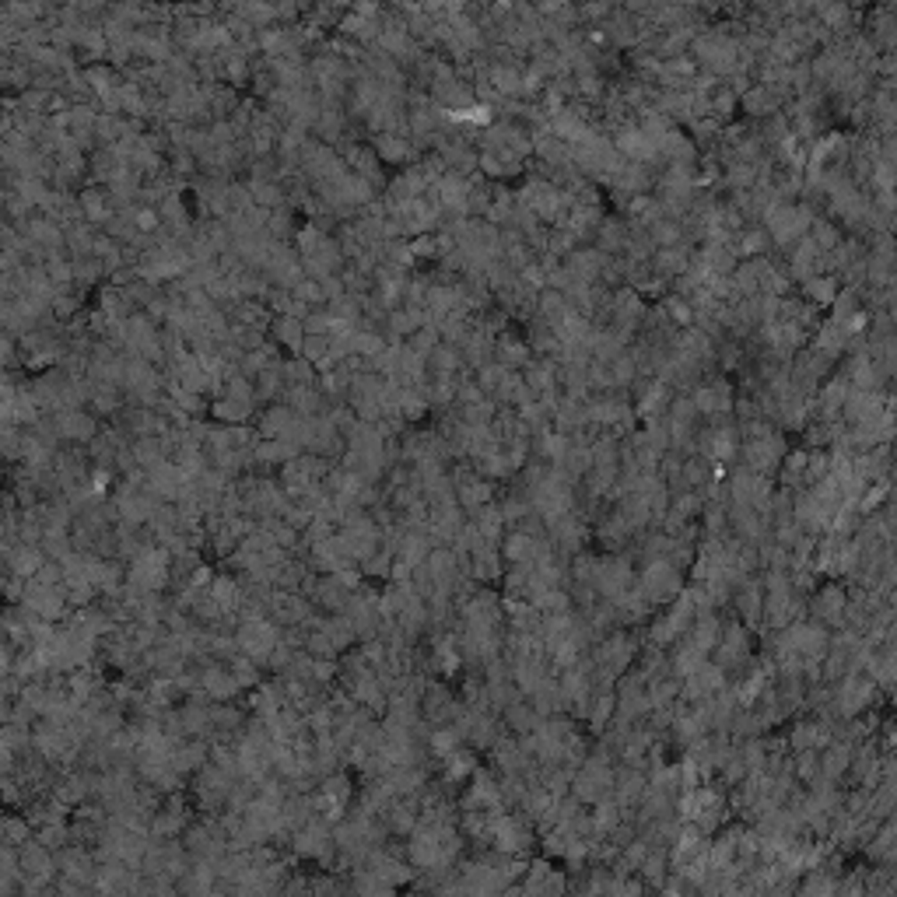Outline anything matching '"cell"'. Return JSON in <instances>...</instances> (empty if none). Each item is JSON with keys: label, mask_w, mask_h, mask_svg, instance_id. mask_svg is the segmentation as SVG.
Instances as JSON below:
<instances>
[{"label": "cell", "mask_w": 897, "mask_h": 897, "mask_svg": "<svg viewBox=\"0 0 897 897\" xmlns=\"http://www.w3.org/2000/svg\"><path fill=\"white\" fill-rule=\"evenodd\" d=\"M280 624H274L271 617H253V620H238L235 627V645L238 652H246L249 659H256L260 667H267L271 652L280 645Z\"/></svg>", "instance_id": "1"}, {"label": "cell", "mask_w": 897, "mask_h": 897, "mask_svg": "<svg viewBox=\"0 0 897 897\" xmlns=\"http://www.w3.org/2000/svg\"><path fill=\"white\" fill-rule=\"evenodd\" d=\"M56 428H60V439L70 442V446H85L99 435V424L92 414H81V410H63L56 414Z\"/></svg>", "instance_id": "2"}, {"label": "cell", "mask_w": 897, "mask_h": 897, "mask_svg": "<svg viewBox=\"0 0 897 897\" xmlns=\"http://www.w3.org/2000/svg\"><path fill=\"white\" fill-rule=\"evenodd\" d=\"M28 838H36V828H32V820L28 817H7L4 820V828H0V844H14V848H21Z\"/></svg>", "instance_id": "3"}, {"label": "cell", "mask_w": 897, "mask_h": 897, "mask_svg": "<svg viewBox=\"0 0 897 897\" xmlns=\"http://www.w3.org/2000/svg\"><path fill=\"white\" fill-rule=\"evenodd\" d=\"M249 410H253V403H249V400H238V396H224L222 403L214 407V414L224 417V421H246Z\"/></svg>", "instance_id": "4"}]
</instances>
